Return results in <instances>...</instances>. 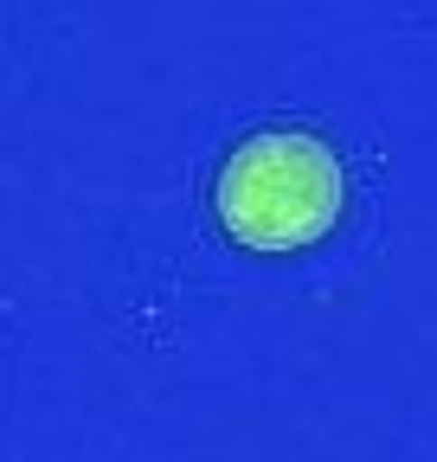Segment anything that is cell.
Returning a JSON list of instances; mask_svg holds the SVG:
<instances>
[{
    "mask_svg": "<svg viewBox=\"0 0 437 462\" xmlns=\"http://www.w3.org/2000/svg\"><path fill=\"white\" fill-rule=\"evenodd\" d=\"M348 173L315 135L302 129H264L238 142L218 167L212 206L226 218V231L251 251H296L315 245L341 212Z\"/></svg>",
    "mask_w": 437,
    "mask_h": 462,
    "instance_id": "1",
    "label": "cell"
}]
</instances>
